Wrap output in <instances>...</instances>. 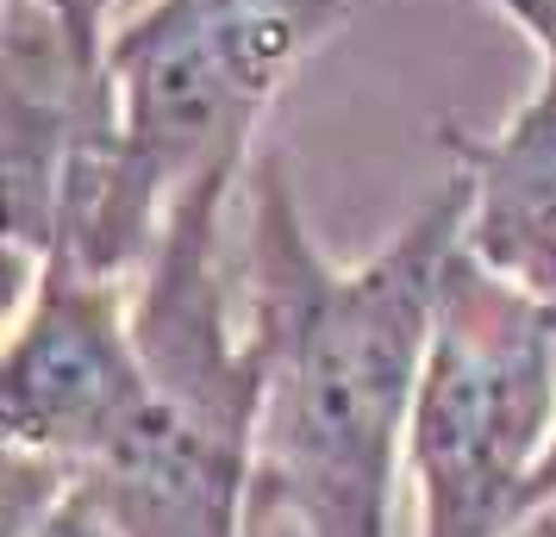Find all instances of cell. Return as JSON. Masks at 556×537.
I'll use <instances>...</instances> for the list:
<instances>
[{"label":"cell","mask_w":556,"mask_h":537,"mask_svg":"<svg viewBox=\"0 0 556 537\" xmlns=\"http://www.w3.org/2000/svg\"><path fill=\"white\" fill-rule=\"evenodd\" d=\"M463 176L431 194L376 256L338 263L306 231L281 156L251 169V312L263 362L251 525L301 537H394L406 432L438 294L463 244Z\"/></svg>","instance_id":"obj_1"},{"label":"cell","mask_w":556,"mask_h":537,"mask_svg":"<svg viewBox=\"0 0 556 537\" xmlns=\"http://www.w3.org/2000/svg\"><path fill=\"white\" fill-rule=\"evenodd\" d=\"M244 176L251 163L206 169L131 276L144 400L119 444L81 469L126 537H256L263 362L226 287V206Z\"/></svg>","instance_id":"obj_2"},{"label":"cell","mask_w":556,"mask_h":537,"mask_svg":"<svg viewBox=\"0 0 556 537\" xmlns=\"http://www.w3.org/2000/svg\"><path fill=\"white\" fill-rule=\"evenodd\" d=\"M356 0H151L106 38L119 81V256L138 276L176 201L251 163L281 81L344 26Z\"/></svg>","instance_id":"obj_3"},{"label":"cell","mask_w":556,"mask_h":537,"mask_svg":"<svg viewBox=\"0 0 556 537\" xmlns=\"http://www.w3.org/2000/svg\"><path fill=\"white\" fill-rule=\"evenodd\" d=\"M556 425V307L456 244L406 432L419 537H519Z\"/></svg>","instance_id":"obj_4"},{"label":"cell","mask_w":556,"mask_h":537,"mask_svg":"<svg viewBox=\"0 0 556 537\" xmlns=\"http://www.w3.org/2000/svg\"><path fill=\"white\" fill-rule=\"evenodd\" d=\"M144 400V350L131 294L70 256H45L13 294L0 357V437L7 450L94 469Z\"/></svg>","instance_id":"obj_5"},{"label":"cell","mask_w":556,"mask_h":537,"mask_svg":"<svg viewBox=\"0 0 556 537\" xmlns=\"http://www.w3.org/2000/svg\"><path fill=\"white\" fill-rule=\"evenodd\" d=\"M438 151L456 156L469 188L463 251L488 276L556 307V56H544L501 131L476 138L469 126H438Z\"/></svg>","instance_id":"obj_6"},{"label":"cell","mask_w":556,"mask_h":537,"mask_svg":"<svg viewBox=\"0 0 556 537\" xmlns=\"http://www.w3.org/2000/svg\"><path fill=\"white\" fill-rule=\"evenodd\" d=\"M7 537H126V532H119V519L106 512L101 494L88 487V475H76L51 507L31 512L26 525H13Z\"/></svg>","instance_id":"obj_7"},{"label":"cell","mask_w":556,"mask_h":537,"mask_svg":"<svg viewBox=\"0 0 556 537\" xmlns=\"http://www.w3.org/2000/svg\"><path fill=\"white\" fill-rule=\"evenodd\" d=\"M488 7L526 31L538 56H556V0H488Z\"/></svg>","instance_id":"obj_8"},{"label":"cell","mask_w":556,"mask_h":537,"mask_svg":"<svg viewBox=\"0 0 556 537\" xmlns=\"http://www.w3.org/2000/svg\"><path fill=\"white\" fill-rule=\"evenodd\" d=\"M556 512V425H551V444H544V457L531 469L526 482V507H519V532H531L538 519H551Z\"/></svg>","instance_id":"obj_9"},{"label":"cell","mask_w":556,"mask_h":537,"mask_svg":"<svg viewBox=\"0 0 556 537\" xmlns=\"http://www.w3.org/2000/svg\"><path fill=\"white\" fill-rule=\"evenodd\" d=\"M45 7H51L56 20L76 31L81 44H106V38H113V31H106V13H113V0H45Z\"/></svg>","instance_id":"obj_10"}]
</instances>
